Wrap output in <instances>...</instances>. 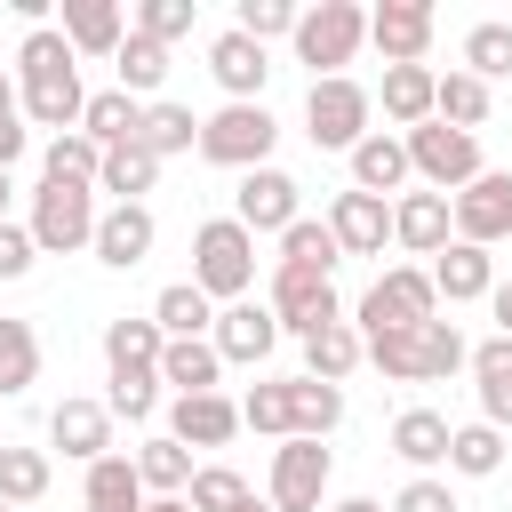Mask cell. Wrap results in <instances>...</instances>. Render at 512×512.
I'll use <instances>...</instances> for the list:
<instances>
[{
    "label": "cell",
    "mask_w": 512,
    "mask_h": 512,
    "mask_svg": "<svg viewBox=\"0 0 512 512\" xmlns=\"http://www.w3.org/2000/svg\"><path fill=\"white\" fill-rule=\"evenodd\" d=\"M80 104H88V88H80V56L64 48V32L56 24L24 32L16 40V112L32 128L64 136V128H80Z\"/></svg>",
    "instance_id": "obj_1"
},
{
    "label": "cell",
    "mask_w": 512,
    "mask_h": 512,
    "mask_svg": "<svg viewBox=\"0 0 512 512\" xmlns=\"http://www.w3.org/2000/svg\"><path fill=\"white\" fill-rule=\"evenodd\" d=\"M288 48H296V64H312V80H344V64L368 48V8H360V0H320V8H296Z\"/></svg>",
    "instance_id": "obj_2"
},
{
    "label": "cell",
    "mask_w": 512,
    "mask_h": 512,
    "mask_svg": "<svg viewBox=\"0 0 512 512\" xmlns=\"http://www.w3.org/2000/svg\"><path fill=\"white\" fill-rule=\"evenodd\" d=\"M192 288L208 304H240L256 296V232H240L232 216H208L192 232Z\"/></svg>",
    "instance_id": "obj_3"
},
{
    "label": "cell",
    "mask_w": 512,
    "mask_h": 512,
    "mask_svg": "<svg viewBox=\"0 0 512 512\" xmlns=\"http://www.w3.org/2000/svg\"><path fill=\"white\" fill-rule=\"evenodd\" d=\"M272 144H280V120L264 112V104H216L208 120H200V160L208 168H272Z\"/></svg>",
    "instance_id": "obj_4"
},
{
    "label": "cell",
    "mask_w": 512,
    "mask_h": 512,
    "mask_svg": "<svg viewBox=\"0 0 512 512\" xmlns=\"http://www.w3.org/2000/svg\"><path fill=\"white\" fill-rule=\"evenodd\" d=\"M368 128H376V88H360L352 72L304 88V136H312L320 152H352Z\"/></svg>",
    "instance_id": "obj_5"
},
{
    "label": "cell",
    "mask_w": 512,
    "mask_h": 512,
    "mask_svg": "<svg viewBox=\"0 0 512 512\" xmlns=\"http://www.w3.org/2000/svg\"><path fill=\"white\" fill-rule=\"evenodd\" d=\"M400 144H408V176H416L424 192H448V200L488 168V160H480V136H464V128H448V120H424V128H408Z\"/></svg>",
    "instance_id": "obj_6"
},
{
    "label": "cell",
    "mask_w": 512,
    "mask_h": 512,
    "mask_svg": "<svg viewBox=\"0 0 512 512\" xmlns=\"http://www.w3.org/2000/svg\"><path fill=\"white\" fill-rule=\"evenodd\" d=\"M424 320H440V296H432V272H424V264H392V272H376V280H368V296H360V312H352V328H360V336L424 328Z\"/></svg>",
    "instance_id": "obj_7"
},
{
    "label": "cell",
    "mask_w": 512,
    "mask_h": 512,
    "mask_svg": "<svg viewBox=\"0 0 512 512\" xmlns=\"http://www.w3.org/2000/svg\"><path fill=\"white\" fill-rule=\"evenodd\" d=\"M24 232H32L40 256H72V248H88V240H96V184H40Z\"/></svg>",
    "instance_id": "obj_8"
},
{
    "label": "cell",
    "mask_w": 512,
    "mask_h": 512,
    "mask_svg": "<svg viewBox=\"0 0 512 512\" xmlns=\"http://www.w3.org/2000/svg\"><path fill=\"white\" fill-rule=\"evenodd\" d=\"M328 480H336L328 440H280L272 448V472H264V504L272 512H320L328 504Z\"/></svg>",
    "instance_id": "obj_9"
},
{
    "label": "cell",
    "mask_w": 512,
    "mask_h": 512,
    "mask_svg": "<svg viewBox=\"0 0 512 512\" xmlns=\"http://www.w3.org/2000/svg\"><path fill=\"white\" fill-rule=\"evenodd\" d=\"M264 312L280 320V336H320V328H336L344 320V296H336V280H312V272H280L272 264V288H264Z\"/></svg>",
    "instance_id": "obj_10"
},
{
    "label": "cell",
    "mask_w": 512,
    "mask_h": 512,
    "mask_svg": "<svg viewBox=\"0 0 512 512\" xmlns=\"http://www.w3.org/2000/svg\"><path fill=\"white\" fill-rule=\"evenodd\" d=\"M448 224H456V240H472V248L512 240V168H480V176L448 200Z\"/></svg>",
    "instance_id": "obj_11"
},
{
    "label": "cell",
    "mask_w": 512,
    "mask_h": 512,
    "mask_svg": "<svg viewBox=\"0 0 512 512\" xmlns=\"http://www.w3.org/2000/svg\"><path fill=\"white\" fill-rule=\"evenodd\" d=\"M304 216V184L288 168H248L240 192H232V224L240 232H288Z\"/></svg>",
    "instance_id": "obj_12"
},
{
    "label": "cell",
    "mask_w": 512,
    "mask_h": 512,
    "mask_svg": "<svg viewBox=\"0 0 512 512\" xmlns=\"http://www.w3.org/2000/svg\"><path fill=\"white\" fill-rule=\"evenodd\" d=\"M216 360L224 368H264L272 344H280V320L264 312V296H240V304H216V328H208Z\"/></svg>",
    "instance_id": "obj_13"
},
{
    "label": "cell",
    "mask_w": 512,
    "mask_h": 512,
    "mask_svg": "<svg viewBox=\"0 0 512 512\" xmlns=\"http://www.w3.org/2000/svg\"><path fill=\"white\" fill-rule=\"evenodd\" d=\"M432 32H440V16H432L424 0H384V8H368V40H376L384 64H424V56H432Z\"/></svg>",
    "instance_id": "obj_14"
},
{
    "label": "cell",
    "mask_w": 512,
    "mask_h": 512,
    "mask_svg": "<svg viewBox=\"0 0 512 512\" xmlns=\"http://www.w3.org/2000/svg\"><path fill=\"white\" fill-rule=\"evenodd\" d=\"M208 72H216V88H224V104H264V80H272V48H256L248 32H216L208 40Z\"/></svg>",
    "instance_id": "obj_15"
},
{
    "label": "cell",
    "mask_w": 512,
    "mask_h": 512,
    "mask_svg": "<svg viewBox=\"0 0 512 512\" xmlns=\"http://www.w3.org/2000/svg\"><path fill=\"white\" fill-rule=\"evenodd\" d=\"M152 240H160V224H152V208L136 200V208H96V240H88V256L104 264V272H136L144 256H152Z\"/></svg>",
    "instance_id": "obj_16"
},
{
    "label": "cell",
    "mask_w": 512,
    "mask_h": 512,
    "mask_svg": "<svg viewBox=\"0 0 512 512\" xmlns=\"http://www.w3.org/2000/svg\"><path fill=\"white\" fill-rule=\"evenodd\" d=\"M48 448H64L72 464H96V456H112V408H104V400H80V392H64V400L48 408Z\"/></svg>",
    "instance_id": "obj_17"
},
{
    "label": "cell",
    "mask_w": 512,
    "mask_h": 512,
    "mask_svg": "<svg viewBox=\"0 0 512 512\" xmlns=\"http://www.w3.org/2000/svg\"><path fill=\"white\" fill-rule=\"evenodd\" d=\"M320 224L336 232L344 256H384V240H392V200H376V192H336Z\"/></svg>",
    "instance_id": "obj_18"
},
{
    "label": "cell",
    "mask_w": 512,
    "mask_h": 512,
    "mask_svg": "<svg viewBox=\"0 0 512 512\" xmlns=\"http://www.w3.org/2000/svg\"><path fill=\"white\" fill-rule=\"evenodd\" d=\"M344 160H352V192L392 200V192H408V184H416V176H408V144H400L392 128H368V136H360Z\"/></svg>",
    "instance_id": "obj_19"
},
{
    "label": "cell",
    "mask_w": 512,
    "mask_h": 512,
    "mask_svg": "<svg viewBox=\"0 0 512 512\" xmlns=\"http://www.w3.org/2000/svg\"><path fill=\"white\" fill-rule=\"evenodd\" d=\"M424 272H432V296H448V304H488V288H496V256L472 240H448Z\"/></svg>",
    "instance_id": "obj_20"
},
{
    "label": "cell",
    "mask_w": 512,
    "mask_h": 512,
    "mask_svg": "<svg viewBox=\"0 0 512 512\" xmlns=\"http://www.w3.org/2000/svg\"><path fill=\"white\" fill-rule=\"evenodd\" d=\"M232 432H240V400H232V392L168 400V440H184V448H224Z\"/></svg>",
    "instance_id": "obj_21"
},
{
    "label": "cell",
    "mask_w": 512,
    "mask_h": 512,
    "mask_svg": "<svg viewBox=\"0 0 512 512\" xmlns=\"http://www.w3.org/2000/svg\"><path fill=\"white\" fill-rule=\"evenodd\" d=\"M64 48L72 56H120V40H128V8L120 0H64Z\"/></svg>",
    "instance_id": "obj_22"
},
{
    "label": "cell",
    "mask_w": 512,
    "mask_h": 512,
    "mask_svg": "<svg viewBox=\"0 0 512 512\" xmlns=\"http://www.w3.org/2000/svg\"><path fill=\"white\" fill-rule=\"evenodd\" d=\"M392 240H400L408 256H440V248L456 240L448 192H400V200H392Z\"/></svg>",
    "instance_id": "obj_23"
},
{
    "label": "cell",
    "mask_w": 512,
    "mask_h": 512,
    "mask_svg": "<svg viewBox=\"0 0 512 512\" xmlns=\"http://www.w3.org/2000/svg\"><path fill=\"white\" fill-rule=\"evenodd\" d=\"M472 392H480V424H496V432H512V336H488V344H472Z\"/></svg>",
    "instance_id": "obj_24"
},
{
    "label": "cell",
    "mask_w": 512,
    "mask_h": 512,
    "mask_svg": "<svg viewBox=\"0 0 512 512\" xmlns=\"http://www.w3.org/2000/svg\"><path fill=\"white\" fill-rule=\"evenodd\" d=\"M432 64H384V120H392V136H408V128H424L432 120Z\"/></svg>",
    "instance_id": "obj_25"
},
{
    "label": "cell",
    "mask_w": 512,
    "mask_h": 512,
    "mask_svg": "<svg viewBox=\"0 0 512 512\" xmlns=\"http://www.w3.org/2000/svg\"><path fill=\"white\" fill-rule=\"evenodd\" d=\"M448 432H456V424H448L440 408H400V416H392V456L416 464V472H440V464H448Z\"/></svg>",
    "instance_id": "obj_26"
},
{
    "label": "cell",
    "mask_w": 512,
    "mask_h": 512,
    "mask_svg": "<svg viewBox=\"0 0 512 512\" xmlns=\"http://www.w3.org/2000/svg\"><path fill=\"white\" fill-rule=\"evenodd\" d=\"M496 112V88L488 80H472V72H440L432 80V120H448V128H464V136H480V120Z\"/></svg>",
    "instance_id": "obj_27"
},
{
    "label": "cell",
    "mask_w": 512,
    "mask_h": 512,
    "mask_svg": "<svg viewBox=\"0 0 512 512\" xmlns=\"http://www.w3.org/2000/svg\"><path fill=\"white\" fill-rule=\"evenodd\" d=\"M136 128H144V104H136V96H120V88H96V96L80 104V136H88L96 152L136 144Z\"/></svg>",
    "instance_id": "obj_28"
},
{
    "label": "cell",
    "mask_w": 512,
    "mask_h": 512,
    "mask_svg": "<svg viewBox=\"0 0 512 512\" xmlns=\"http://www.w3.org/2000/svg\"><path fill=\"white\" fill-rule=\"evenodd\" d=\"M336 264H344V248H336V232H328L320 216H296V224L280 232V272H312V280H336Z\"/></svg>",
    "instance_id": "obj_29"
},
{
    "label": "cell",
    "mask_w": 512,
    "mask_h": 512,
    "mask_svg": "<svg viewBox=\"0 0 512 512\" xmlns=\"http://www.w3.org/2000/svg\"><path fill=\"white\" fill-rule=\"evenodd\" d=\"M216 376H224V360H216V344H208V336L160 344V384H168L176 400H192V392H216Z\"/></svg>",
    "instance_id": "obj_30"
},
{
    "label": "cell",
    "mask_w": 512,
    "mask_h": 512,
    "mask_svg": "<svg viewBox=\"0 0 512 512\" xmlns=\"http://www.w3.org/2000/svg\"><path fill=\"white\" fill-rule=\"evenodd\" d=\"M80 504H88V512H144V480H136V464H128L120 448L96 456L88 480H80Z\"/></svg>",
    "instance_id": "obj_31"
},
{
    "label": "cell",
    "mask_w": 512,
    "mask_h": 512,
    "mask_svg": "<svg viewBox=\"0 0 512 512\" xmlns=\"http://www.w3.org/2000/svg\"><path fill=\"white\" fill-rule=\"evenodd\" d=\"M112 72H120V80H112L120 96H136V104H160L168 48H160V40H144V32H128V40H120V56H112Z\"/></svg>",
    "instance_id": "obj_32"
},
{
    "label": "cell",
    "mask_w": 512,
    "mask_h": 512,
    "mask_svg": "<svg viewBox=\"0 0 512 512\" xmlns=\"http://www.w3.org/2000/svg\"><path fill=\"white\" fill-rule=\"evenodd\" d=\"M152 328H160L168 344H184V336H208V328H216V304H208L192 280H168V288L152 296Z\"/></svg>",
    "instance_id": "obj_33"
},
{
    "label": "cell",
    "mask_w": 512,
    "mask_h": 512,
    "mask_svg": "<svg viewBox=\"0 0 512 512\" xmlns=\"http://www.w3.org/2000/svg\"><path fill=\"white\" fill-rule=\"evenodd\" d=\"M288 416H296V432H288V440H328V432L344 424V384L288 376Z\"/></svg>",
    "instance_id": "obj_34"
},
{
    "label": "cell",
    "mask_w": 512,
    "mask_h": 512,
    "mask_svg": "<svg viewBox=\"0 0 512 512\" xmlns=\"http://www.w3.org/2000/svg\"><path fill=\"white\" fill-rule=\"evenodd\" d=\"M128 464H136L144 496H184V488H192V448H184V440H168V432H152Z\"/></svg>",
    "instance_id": "obj_35"
},
{
    "label": "cell",
    "mask_w": 512,
    "mask_h": 512,
    "mask_svg": "<svg viewBox=\"0 0 512 512\" xmlns=\"http://www.w3.org/2000/svg\"><path fill=\"white\" fill-rule=\"evenodd\" d=\"M152 184H160V160H152L144 144H112V152H104V168H96V192H112L120 208H136Z\"/></svg>",
    "instance_id": "obj_36"
},
{
    "label": "cell",
    "mask_w": 512,
    "mask_h": 512,
    "mask_svg": "<svg viewBox=\"0 0 512 512\" xmlns=\"http://www.w3.org/2000/svg\"><path fill=\"white\" fill-rule=\"evenodd\" d=\"M448 472H456V480H496V472H504V432L480 424V416L456 424V432H448Z\"/></svg>",
    "instance_id": "obj_37"
},
{
    "label": "cell",
    "mask_w": 512,
    "mask_h": 512,
    "mask_svg": "<svg viewBox=\"0 0 512 512\" xmlns=\"http://www.w3.org/2000/svg\"><path fill=\"white\" fill-rule=\"evenodd\" d=\"M456 56H464L456 72H472V80H488V88H496V80H512V24H504V16H480V24L464 32V48H456Z\"/></svg>",
    "instance_id": "obj_38"
},
{
    "label": "cell",
    "mask_w": 512,
    "mask_h": 512,
    "mask_svg": "<svg viewBox=\"0 0 512 512\" xmlns=\"http://www.w3.org/2000/svg\"><path fill=\"white\" fill-rule=\"evenodd\" d=\"M32 384H40V328L0 320V400H24Z\"/></svg>",
    "instance_id": "obj_39"
},
{
    "label": "cell",
    "mask_w": 512,
    "mask_h": 512,
    "mask_svg": "<svg viewBox=\"0 0 512 512\" xmlns=\"http://www.w3.org/2000/svg\"><path fill=\"white\" fill-rule=\"evenodd\" d=\"M136 144L152 152V160H176V152H192L200 144V120H192V104H144V128H136Z\"/></svg>",
    "instance_id": "obj_40"
},
{
    "label": "cell",
    "mask_w": 512,
    "mask_h": 512,
    "mask_svg": "<svg viewBox=\"0 0 512 512\" xmlns=\"http://www.w3.org/2000/svg\"><path fill=\"white\" fill-rule=\"evenodd\" d=\"M352 368H360V328H352V320L304 336V376H312V384H344Z\"/></svg>",
    "instance_id": "obj_41"
},
{
    "label": "cell",
    "mask_w": 512,
    "mask_h": 512,
    "mask_svg": "<svg viewBox=\"0 0 512 512\" xmlns=\"http://www.w3.org/2000/svg\"><path fill=\"white\" fill-rule=\"evenodd\" d=\"M464 360H472V344H464L456 320H424L416 328V384H448Z\"/></svg>",
    "instance_id": "obj_42"
},
{
    "label": "cell",
    "mask_w": 512,
    "mask_h": 512,
    "mask_svg": "<svg viewBox=\"0 0 512 512\" xmlns=\"http://www.w3.org/2000/svg\"><path fill=\"white\" fill-rule=\"evenodd\" d=\"M48 480H56V464H48V448H8L0 440V504H40L48 496Z\"/></svg>",
    "instance_id": "obj_43"
},
{
    "label": "cell",
    "mask_w": 512,
    "mask_h": 512,
    "mask_svg": "<svg viewBox=\"0 0 512 512\" xmlns=\"http://www.w3.org/2000/svg\"><path fill=\"white\" fill-rule=\"evenodd\" d=\"M96 168H104V152L80 128H64V136L40 144V184H96Z\"/></svg>",
    "instance_id": "obj_44"
},
{
    "label": "cell",
    "mask_w": 512,
    "mask_h": 512,
    "mask_svg": "<svg viewBox=\"0 0 512 512\" xmlns=\"http://www.w3.org/2000/svg\"><path fill=\"white\" fill-rule=\"evenodd\" d=\"M160 344H168V336L152 328V312H144V320H128V312L104 320V368H160Z\"/></svg>",
    "instance_id": "obj_45"
},
{
    "label": "cell",
    "mask_w": 512,
    "mask_h": 512,
    "mask_svg": "<svg viewBox=\"0 0 512 512\" xmlns=\"http://www.w3.org/2000/svg\"><path fill=\"white\" fill-rule=\"evenodd\" d=\"M240 424L264 432V440H288V432H296V416H288V376H256V384L240 392Z\"/></svg>",
    "instance_id": "obj_46"
},
{
    "label": "cell",
    "mask_w": 512,
    "mask_h": 512,
    "mask_svg": "<svg viewBox=\"0 0 512 512\" xmlns=\"http://www.w3.org/2000/svg\"><path fill=\"white\" fill-rule=\"evenodd\" d=\"M104 408L128 416V424H152V408H160V368H112V376H104Z\"/></svg>",
    "instance_id": "obj_47"
},
{
    "label": "cell",
    "mask_w": 512,
    "mask_h": 512,
    "mask_svg": "<svg viewBox=\"0 0 512 512\" xmlns=\"http://www.w3.org/2000/svg\"><path fill=\"white\" fill-rule=\"evenodd\" d=\"M192 24H200L192 0H136V8H128V32H144V40H160V48L192 40Z\"/></svg>",
    "instance_id": "obj_48"
},
{
    "label": "cell",
    "mask_w": 512,
    "mask_h": 512,
    "mask_svg": "<svg viewBox=\"0 0 512 512\" xmlns=\"http://www.w3.org/2000/svg\"><path fill=\"white\" fill-rule=\"evenodd\" d=\"M248 496H256V488H248L232 464H192V488H184V504H192V512H240Z\"/></svg>",
    "instance_id": "obj_49"
},
{
    "label": "cell",
    "mask_w": 512,
    "mask_h": 512,
    "mask_svg": "<svg viewBox=\"0 0 512 512\" xmlns=\"http://www.w3.org/2000/svg\"><path fill=\"white\" fill-rule=\"evenodd\" d=\"M360 360H368L384 384H416V328H384V336H360Z\"/></svg>",
    "instance_id": "obj_50"
},
{
    "label": "cell",
    "mask_w": 512,
    "mask_h": 512,
    "mask_svg": "<svg viewBox=\"0 0 512 512\" xmlns=\"http://www.w3.org/2000/svg\"><path fill=\"white\" fill-rule=\"evenodd\" d=\"M232 32H248L256 48H272V40L296 32V0H240L232 8Z\"/></svg>",
    "instance_id": "obj_51"
},
{
    "label": "cell",
    "mask_w": 512,
    "mask_h": 512,
    "mask_svg": "<svg viewBox=\"0 0 512 512\" xmlns=\"http://www.w3.org/2000/svg\"><path fill=\"white\" fill-rule=\"evenodd\" d=\"M384 512H464V504H456V488H448L440 472H416V480H408Z\"/></svg>",
    "instance_id": "obj_52"
},
{
    "label": "cell",
    "mask_w": 512,
    "mask_h": 512,
    "mask_svg": "<svg viewBox=\"0 0 512 512\" xmlns=\"http://www.w3.org/2000/svg\"><path fill=\"white\" fill-rule=\"evenodd\" d=\"M40 264V248H32V232L24 224H0V280H24Z\"/></svg>",
    "instance_id": "obj_53"
},
{
    "label": "cell",
    "mask_w": 512,
    "mask_h": 512,
    "mask_svg": "<svg viewBox=\"0 0 512 512\" xmlns=\"http://www.w3.org/2000/svg\"><path fill=\"white\" fill-rule=\"evenodd\" d=\"M24 144H32L24 112H16V120H0V168H16V160H24Z\"/></svg>",
    "instance_id": "obj_54"
},
{
    "label": "cell",
    "mask_w": 512,
    "mask_h": 512,
    "mask_svg": "<svg viewBox=\"0 0 512 512\" xmlns=\"http://www.w3.org/2000/svg\"><path fill=\"white\" fill-rule=\"evenodd\" d=\"M488 312H496V336H512V280L488 288Z\"/></svg>",
    "instance_id": "obj_55"
},
{
    "label": "cell",
    "mask_w": 512,
    "mask_h": 512,
    "mask_svg": "<svg viewBox=\"0 0 512 512\" xmlns=\"http://www.w3.org/2000/svg\"><path fill=\"white\" fill-rule=\"evenodd\" d=\"M328 512H384V504H376V496H336Z\"/></svg>",
    "instance_id": "obj_56"
},
{
    "label": "cell",
    "mask_w": 512,
    "mask_h": 512,
    "mask_svg": "<svg viewBox=\"0 0 512 512\" xmlns=\"http://www.w3.org/2000/svg\"><path fill=\"white\" fill-rule=\"evenodd\" d=\"M0 120H16V80L0 72Z\"/></svg>",
    "instance_id": "obj_57"
},
{
    "label": "cell",
    "mask_w": 512,
    "mask_h": 512,
    "mask_svg": "<svg viewBox=\"0 0 512 512\" xmlns=\"http://www.w3.org/2000/svg\"><path fill=\"white\" fill-rule=\"evenodd\" d=\"M144 512H192L184 496H144Z\"/></svg>",
    "instance_id": "obj_58"
},
{
    "label": "cell",
    "mask_w": 512,
    "mask_h": 512,
    "mask_svg": "<svg viewBox=\"0 0 512 512\" xmlns=\"http://www.w3.org/2000/svg\"><path fill=\"white\" fill-rule=\"evenodd\" d=\"M8 200H16V184H8V168H0V224H8Z\"/></svg>",
    "instance_id": "obj_59"
},
{
    "label": "cell",
    "mask_w": 512,
    "mask_h": 512,
    "mask_svg": "<svg viewBox=\"0 0 512 512\" xmlns=\"http://www.w3.org/2000/svg\"><path fill=\"white\" fill-rule=\"evenodd\" d=\"M240 512H272V504H256V496H248V504H240Z\"/></svg>",
    "instance_id": "obj_60"
},
{
    "label": "cell",
    "mask_w": 512,
    "mask_h": 512,
    "mask_svg": "<svg viewBox=\"0 0 512 512\" xmlns=\"http://www.w3.org/2000/svg\"><path fill=\"white\" fill-rule=\"evenodd\" d=\"M0 512H16V504H0Z\"/></svg>",
    "instance_id": "obj_61"
}]
</instances>
